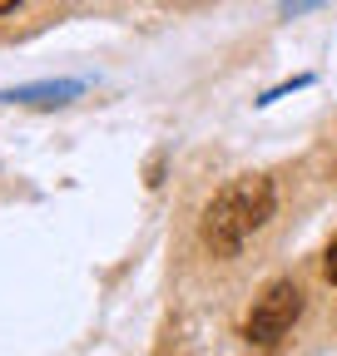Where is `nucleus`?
<instances>
[{"instance_id":"obj_1","label":"nucleus","mask_w":337,"mask_h":356,"mask_svg":"<svg viewBox=\"0 0 337 356\" xmlns=\"http://www.w3.org/2000/svg\"><path fill=\"white\" fill-rule=\"evenodd\" d=\"M273 208H278L273 184L258 178V173H243V178H233L228 188H219L208 198V208L198 218V238L214 257H238L243 243L273 218Z\"/></svg>"},{"instance_id":"obj_2","label":"nucleus","mask_w":337,"mask_h":356,"mask_svg":"<svg viewBox=\"0 0 337 356\" xmlns=\"http://www.w3.org/2000/svg\"><path fill=\"white\" fill-rule=\"evenodd\" d=\"M298 317H303V287L283 277V282H273L258 302H253L248 322H243V341L273 351V346H283V337L292 327H298Z\"/></svg>"},{"instance_id":"obj_3","label":"nucleus","mask_w":337,"mask_h":356,"mask_svg":"<svg viewBox=\"0 0 337 356\" xmlns=\"http://www.w3.org/2000/svg\"><path fill=\"white\" fill-rule=\"evenodd\" d=\"M79 95V79H60V84H25V89H10V95H0V99H10V104H60Z\"/></svg>"},{"instance_id":"obj_4","label":"nucleus","mask_w":337,"mask_h":356,"mask_svg":"<svg viewBox=\"0 0 337 356\" xmlns=\"http://www.w3.org/2000/svg\"><path fill=\"white\" fill-rule=\"evenodd\" d=\"M322 273H327V282L337 287V238L327 243V252H322Z\"/></svg>"},{"instance_id":"obj_5","label":"nucleus","mask_w":337,"mask_h":356,"mask_svg":"<svg viewBox=\"0 0 337 356\" xmlns=\"http://www.w3.org/2000/svg\"><path fill=\"white\" fill-rule=\"evenodd\" d=\"M15 6H20V0H0V15H10Z\"/></svg>"}]
</instances>
